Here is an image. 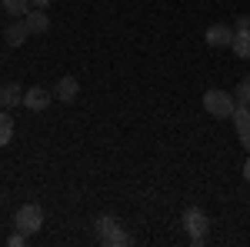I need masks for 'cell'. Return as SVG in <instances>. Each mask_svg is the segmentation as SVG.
Masks as SVG:
<instances>
[{"label":"cell","mask_w":250,"mask_h":247,"mask_svg":"<svg viewBox=\"0 0 250 247\" xmlns=\"http://www.w3.org/2000/svg\"><path fill=\"white\" fill-rule=\"evenodd\" d=\"M94 230H97V237H100V244H107V247L134 244V237L120 227V224H117V217H110V214H100V217L94 221Z\"/></svg>","instance_id":"6da1fadb"},{"label":"cell","mask_w":250,"mask_h":247,"mask_svg":"<svg viewBox=\"0 0 250 247\" xmlns=\"http://www.w3.org/2000/svg\"><path fill=\"white\" fill-rule=\"evenodd\" d=\"M184 227H187V237H190L193 244H204L207 234H210V217H207V210L187 207L184 210Z\"/></svg>","instance_id":"7a4b0ae2"},{"label":"cell","mask_w":250,"mask_h":247,"mask_svg":"<svg viewBox=\"0 0 250 247\" xmlns=\"http://www.w3.org/2000/svg\"><path fill=\"white\" fill-rule=\"evenodd\" d=\"M204 111L210 117H233L237 97H233L230 90H207V94H204Z\"/></svg>","instance_id":"3957f363"},{"label":"cell","mask_w":250,"mask_h":247,"mask_svg":"<svg viewBox=\"0 0 250 247\" xmlns=\"http://www.w3.org/2000/svg\"><path fill=\"white\" fill-rule=\"evenodd\" d=\"M14 227L23 230L27 237H30V234H37V230L43 227V210H40L37 204H20L17 214H14Z\"/></svg>","instance_id":"277c9868"},{"label":"cell","mask_w":250,"mask_h":247,"mask_svg":"<svg viewBox=\"0 0 250 247\" xmlns=\"http://www.w3.org/2000/svg\"><path fill=\"white\" fill-rule=\"evenodd\" d=\"M50 100H54V90H47V87H27V90H23V107H27V111H34V114H37V111H47V107H50Z\"/></svg>","instance_id":"5b68a950"},{"label":"cell","mask_w":250,"mask_h":247,"mask_svg":"<svg viewBox=\"0 0 250 247\" xmlns=\"http://www.w3.org/2000/svg\"><path fill=\"white\" fill-rule=\"evenodd\" d=\"M233 127H237L240 144H244L247 154H250V104H237V111H233Z\"/></svg>","instance_id":"8992f818"},{"label":"cell","mask_w":250,"mask_h":247,"mask_svg":"<svg viewBox=\"0 0 250 247\" xmlns=\"http://www.w3.org/2000/svg\"><path fill=\"white\" fill-rule=\"evenodd\" d=\"M204 40H207V47H230L233 44V27H227V23H210L207 34H204Z\"/></svg>","instance_id":"52a82bcc"},{"label":"cell","mask_w":250,"mask_h":247,"mask_svg":"<svg viewBox=\"0 0 250 247\" xmlns=\"http://www.w3.org/2000/svg\"><path fill=\"white\" fill-rule=\"evenodd\" d=\"M30 37V27H27V20L17 17L14 23H7V30H3V40H7V47H23V40Z\"/></svg>","instance_id":"ba28073f"},{"label":"cell","mask_w":250,"mask_h":247,"mask_svg":"<svg viewBox=\"0 0 250 247\" xmlns=\"http://www.w3.org/2000/svg\"><path fill=\"white\" fill-rule=\"evenodd\" d=\"M77 94H80V80L77 77H60L57 80V87H54V97H57V100H63V104H74V100H77Z\"/></svg>","instance_id":"9c48e42d"},{"label":"cell","mask_w":250,"mask_h":247,"mask_svg":"<svg viewBox=\"0 0 250 247\" xmlns=\"http://www.w3.org/2000/svg\"><path fill=\"white\" fill-rule=\"evenodd\" d=\"M23 104V87L20 84H0V107L3 111H14V107H20Z\"/></svg>","instance_id":"30bf717a"},{"label":"cell","mask_w":250,"mask_h":247,"mask_svg":"<svg viewBox=\"0 0 250 247\" xmlns=\"http://www.w3.org/2000/svg\"><path fill=\"white\" fill-rule=\"evenodd\" d=\"M23 20H27L30 34H47V30H50V17H47V10H43V7H34Z\"/></svg>","instance_id":"8fae6325"},{"label":"cell","mask_w":250,"mask_h":247,"mask_svg":"<svg viewBox=\"0 0 250 247\" xmlns=\"http://www.w3.org/2000/svg\"><path fill=\"white\" fill-rule=\"evenodd\" d=\"M233 54L237 57H244V60H250V30H233Z\"/></svg>","instance_id":"7c38bea8"},{"label":"cell","mask_w":250,"mask_h":247,"mask_svg":"<svg viewBox=\"0 0 250 247\" xmlns=\"http://www.w3.org/2000/svg\"><path fill=\"white\" fill-rule=\"evenodd\" d=\"M30 7H34L30 0H3V10H7L14 20H17V17H27V14H30Z\"/></svg>","instance_id":"4fadbf2b"},{"label":"cell","mask_w":250,"mask_h":247,"mask_svg":"<svg viewBox=\"0 0 250 247\" xmlns=\"http://www.w3.org/2000/svg\"><path fill=\"white\" fill-rule=\"evenodd\" d=\"M10 137H14V117L0 107V147H7V144H10Z\"/></svg>","instance_id":"5bb4252c"},{"label":"cell","mask_w":250,"mask_h":247,"mask_svg":"<svg viewBox=\"0 0 250 247\" xmlns=\"http://www.w3.org/2000/svg\"><path fill=\"white\" fill-rule=\"evenodd\" d=\"M233 97H237V104H250V77H244V80L233 87Z\"/></svg>","instance_id":"9a60e30c"},{"label":"cell","mask_w":250,"mask_h":247,"mask_svg":"<svg viewBox=\"0 0 250 247\" xmlns=\"http://www.w3.org/2000/svg\"><path fill=\"white\" fill-rule=\"evenodd\" d=\"M7 244H10V247H23V244H27V234H23V230H14Z\"/></svg>","instance_id":"2e32d148"},{"label":"cell","mask_w":250,"mask_h":247,"mask_svg":"<svg viewBox=\"0 0 250 247\" xmlns=\"http://www.w3.org/2000/svg\"><path fill=\"white\" fill-rule=\"evenodd\" d=\"M233 30H250V17H247V14L237 17V27H233Z\"/></svg>","instance_id":"e0dca14e"},{"label":"cell","mask_w":250,"mask_h":247,"mask_svg":"<svg viewBox=\"0 0 250 247\" xmlns=\"http://www.w3.org/2000/svg\"><path fill=\"white\" fill-rule=\"evenodd\" d=\"M30 3H34V7H43V10H47V7H50L54 0H30Z\"/></svg>","instance_id":"ac0fdd59"},{"label":"cell","mask_w":250,"mask_h":247,"mask_svg":"<svg viewBox=\"0 0 250 247\" xmlns=\"http://www.w3.org/2000/svg\"><path fill=\"white\" fill-rule=\"evenodd\" d=\"M244 177H247V184H250V157H247V164H244Z\"/></svg>","instance_id":"d6986e66"}]
</instances>
